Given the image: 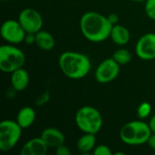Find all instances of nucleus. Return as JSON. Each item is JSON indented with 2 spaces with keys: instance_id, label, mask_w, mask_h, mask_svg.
<instances>
[{
  "instance_id": "dca6fc26",
  "label": "nucleus",
  "mask_w": 155,
  "mask_h": 155,
  "mask_svg": "<svg viewBox=\"0 0 155 155\" xmlns=\"http://www.w3.org/2000/svg\"><path fill=\"white\" fill-rule=\"evenodd\" d=\"M40 49L45 51L52 50L54 46L55 41L54 36L47 31L40 30L35 34V43Z\"/></svg>"
},
{
  "instance_id": "4468645a",
  "label": "nucleus",
  "mask_w": 155,
  "mask_h": 155,
  "mask_svg": "<svg viewBox=\"0 0 155 155\" xmlns=\"http://www.w3.org/2000/svg\"><path fill=\"white\" fill-rule=\"evenodd\" d=\"M35 120V112L32 107L25 106L19 110L16 115V123L24 130L29 128Z\"/></svg>"
},
{
  "instance_id": "aec40b11",
  "label": "nucleus",
  "mask_w": 155,
  "mask_h": 155,
  "mask_svg": "<svg viewBox=\"0 0 155 155\" xmlns=\"http://www.w3.org/2000/svg\"><path fill=\"white\" fill-rule=\"evenodd\" d=\"M145 13L149 18L155 21V0L145 1Z\"/></svg>"
},
{
  "instance_id": "7ed1b4c3",
  "label": "nucleus",
  "mask_w": 155,
  "mask_h": 155,
  "mask_svg": "<svg viewBox=\"0 0 155 155\" xmlns=\"http://www.w3.org/2000/svg\"><path fill=\"white\" fill-rule=\"evenodd\" d=\"M152 130L148 124L143 121H133L124 124L120 130V138L128 145H142L147 143Z\"/></svg>"
},
{
  "instance_id": "393cba45",
  "label": "nucleus",
  "mask_w": 155,
  "mask_h": 155,
  "mask_svg": "<svg viewBox=\"0 0 155 155\" xmlns=\"http://www.w3.org/2000/svg\"><path fill=\"white\" fill-rule=\"evenodd\" d=\"M148 145L150 146V148H152L153 151H155V134L154 133H152L148 142H147Z\"/></svg>"
},
{
  "instance_id": "a211bd4d",
  "label": "nucleus",
  "mask_w": 155,
  "mask_h": 155,
  "mask_svg": "<svg viewBox=\"0 0 155 155\" xmlns=\"http://www.w3.org/2000/svg\"><path fill=\"white\" fill-rule=\"evenodd\" d=\"M113 58L120 64V65H124V64H127L131 62L132 60V54L131 53L124 48H121L116 50L114 54H113Z\"/></svg>"
},
{
  "instance_id": "9b49d317",
  "label": "nucleus",
  "mask_w": 155,
  "mask_h": 155,
  "mask_svg": "<svg viewBox=\"0 0 155 155\" xmlns=\"http://www.w3.org/2000/svg\"><path fill=\"white\" fill-rule=\"evenodd\" d=\"M48 146L40 137L33 138L27 141L20 151L21 155H45L48 151Z\"/></svg>"
},
{
  "instance_id": "39448f33",
  "label": "nucleus",
  "mask_w": 155,
  "mask_h": 155,
  "mask_svg": "<svg viewBox=\"0 0 155 155\" xmlns=\"http://www.w3.org/2000/svg\"><path fill=\"white\" fill-rule=\"evenodd\" d=\"M25 63L24 52L13 45H4L0 47V69L4 73L11 74L22 68Z\"/></svg>"
},
{
  "instance_id": "5701e85b",
  "label": "nucleus",
  "mask_w": 155,
  "mask_h": 155,
  "mask_svg": "<svg viewBox=\"0 0 155 155\" xmlns=\"http://www.w3.org/2000/svg\"><path fill=\"white\" fill-rule=\"evenodd\" d=\"M24 42H25L26 44H33L35 43V34H32V33H26L25 36V40Z\"/></svg>"
},
{
  "instance_id": "b1692460",
  "label": "nucleus",
  "mask_w": 155,
  "mask_h": 155,
  "mask_svg": "<svg viewBox=\"0 0 155 155\" xmlns=\"http://www.w3.org/2000/svg\"><path fill=\"white\" fill-rule=\"evenodd\" d=\"M107 18H108L109 22H110L113 25H117V24H118L119 17H118V15H117V14L112 13V14H110V15L107 16Z\"/></svg>"
},
{
  "instance_id": "9d476101",
  "label": "nucleus",
  "mask_w": 155,
  "mask_h": 155,
  "mask_svg": "<svg viewBox=\"0 0 155 155\" xmlns=\"http://www.w3.org/2000/svg\"><path fill=\"white\" fill-rule=\"evenodd\" d=\"M137 56L144 61L155 59V34L147 33L137 42L135 46Z\"/></svg>"
},
{
  "instance_id": "20e7f679",
  "label": "nucleus",
  "mask_w": 155,
  "mask_h": 155,
  "mask_svg": "<svg viewBox=\"0 0 155 155\" xmlns=\"http://www.w3.org/2000/svg\"><path fill=\"white\" fill-rule=\"evenodd\" d=\"M75 124L82 132L96 134L103 126V117L96 108L83 106L76 112Z\"/></svg>"
},
{
  "instance_id": "1a4fd4ad",
  "label": "nucleus",
  "mask_w": 155,
  "mask_h": 155,
  "mask_svg": "<svg viewBox=\"0 0 155 155\" xmlns=\"http://www.w3.org/2000/svg\"><path fill=\"white\" fill-rule=\"evenodd\" d=\"M120 73V64L113 58L104 60L96 68L94 77L100 84H108L113 82Z\"/></svg>"
},
{
  "instance_id": "6e6552de",
  "label": "nucleus",
  "mask_w": 155,
  "mask_h": 155,
  "mask_svg": "<svg viewBox=\"0 0 155 155\" xmlns=\"http://www.w3.org/2000/svg\"><path fill=\"white\" fill-rule=\"evenodd\" d=\"M25 31L19 21L9 19L5 21L1 25V35L5 41L11 45H17L25 40Z\"/></svg>"
},
{
  "instance_id": "f257e3e1",
  "label": "nucleus",
  "mask_w": 155,
  "mask_h": 155,
  "mask_svg": "<svg viewBox=\"0 0 155 155\" xmlns=\"http://www.w3.org/2000/svg\"><path fill=\"white\" fill-rule=\"evenodd\" d=\"M113 25L107 16L90 11L83 15L80 20V29L84 36L94 43H100L110 37Z\"/></svg>"
},
{
  "instance_id": "412c9836",
  "label": "nucleus",
  "mask_w": 155,
  "mask_h": 155,
  "mask_svg": "<svg viewBox=\"0 0 155 155\" xmlns=\"http://www.w3.org/2000/svg\"><path fill=\"white\" fill-rule=\"evenodd\" d=\"M94 155H112L113 153L111 151V149L104 144H101L98 145L94 148Z\"/></svg>"
},
{
  "instance_id": "f8f14e48",
  "label": "nucleus",
  "mask_w": 155,
  "mask_h": 155,
  "mask_svg": "<svg viewBox=\"0 0 155 155\" xmlns=\"http://www.w3.org/2000/svg\"><path fill=\"white\" fill-rule=\"evenodd\" d=\"M41 138L45 141L49 148H57L64 143L65 138L64 134L54 127H48L45 129L41 134Z\"/></svg>"
},
{
  "instance_id": "ddd939ff",
  "label": "nucleus",
  "mask_w": 155,
  "mask_h": 155,
  "mask_svg": "<svg viewBox=\"0 0 155 155\" xmlns=\"http://www.w3.org/2000/svg\"><path fill=\"white\" fill-rule=\"evenodd\" d=\"M11 84L14 90L17 92L24 91L29 84V74L23 67L11 73Z\"/></svg>"
},
{
  "instance_id": "f03ea898",
  "label": "nucleus",
  "mask_w": 155,
  "mask_h": 155,
  "mask_svg": "<svg viewBox=\"0 0 155 155\" xmlns=\"http://www.w3.org/2000/svg\"><path fill=\"white\" fill-rule=\"evenodd\" d=\"M59 66L64 74L74 80L86 76L91 70V61L89 57L82 53L67 51L59 57Z\"/></svg>"
},
{
  "instance_id": "0eeeda50",
  "label": "nucleus",
  "mask_w": 155,
  "mask_h": 155,
  "mask_svg": "<svg viewBox=\"0 0 155 155\" xmlns=\"http://www.w3.org/2000/svg\"><path fill=\"white\" fill-rule=\"evenodd\" d=\"M18 21L21 24L22 27L25 29V33L36 34L42 30L44 24L43 17L41 14L34 8H25L23 9L18 15Z\"/></svg>"
},
{
  "instance_id": "4be33fe9",
  "label": "nucleus",
  "mask_w": 155,
  "mask_h": 155,
  "mask_svg": "<svg viewBox=\"0 0 155 155\" xmlns=\"http://www.w3.org/2000/svg\"><path fill=\"white\" fill-rule=\"evenodd\" d=\"M55 154L56 155H70L71 154V151L69 149L68 146H66L64 143L58 146L57 148H55Z\"/></svg>"
},
{
  "instance_id": "cd10ccee",
  "label": "nucleus",
  "mask_w": 155,
  "mask_h": 155,
  "mask_svg": "<svg viewBox=\"0 0 155 155\" xmlns=\"http://www.w3.org/2000/svg\"><path fill=\"white\" fill-rule=\"evenodd\" d=\"M2 1H4V2H6V1H9V0H2Z\"/></svg>"
},
{
  "instance_id": "bb28decb",
  "label": "nucleus",
  "mask_w": 155,
  "mask_h": 155,
  "mask_svg": "<svg viewBox=\"0 0 155 155\" xmlns=\"http://www.w3.org/2000/svg\"><path fill=\"white\" fill-rule=\"evenodd\" d=\"M133 1H134V2H145L146 0H133Z\"/></svg>"
},
{
  "instance_id": "423d86ee",
  "label": "nucleus",
  "mask_w": 155,
  "mask_h": 155,
  "mask_svg": "<svg viewBox=\"0 0 155 155\" xmlns=\"http://www.w3.org/2000/svg\"><path fill=\"white\" fill-rule=\"evenodd\" d=\"M22 128L13 120H4L0 124V151L9 152L19 142Z\"/></svg>"
},
{
  "instance_id": "6ab92c4d",
  "label": "nucleus",
  "mask_w": 155,
  "mask_h": 155,
  "mask_svg": "<svg viewBox=\"0 0 155 155\" xmlns=\"http://www.w3.org/2000/svg\"><path fill=\"white\" fill-rule=\"evenodd\" d=\"M152 105L148 102H143L137 109V115L140 119L147 118L152 113Z\"/></svg>"
},
{
  "instance_id": "f3484780",
  "label": "nucleus",
  "mask_w": 155,
  "mask_h": 155,
  "mask_svg": "<svg viewBox=\"0 0 155 155\" xmlns=\"http://www.w3.org/2000/svg\"><path fill=\"white\" fill-rule=\"evenodd\" d=\"M96 143V137L94 134H87L84 133V135H82L78 141H77V149L79 152L83 153H90L91 151H94L95 148Z\"/></svg>"
},
{
  "instance_id": "2eb2a0df",
  "label": "nucleus",
  "mask_w": 155,
  "mask_h": 155,
  "mask_svg": "<svg viewBox=\"0 0 155 155\" xmlns=\"http://www.w3.org/2000/svg\"><path fill=\"white\" fill-rule=\"evenodd\" d=\"M110 37L114 44L118 45H125L130 41L131 35L129 30L125 26L117 24L113 25Z\"/></svg>"
},
{
  "instance_id": "a878e982",
  "label": "nucleus",
  "mask_w": 155,
  "mask_h": 155,
  "mask_svg": "<svg viewBox=\"0 0 155 155\" xmlns=\"http://www.w3.org/2000/svg\"><path fill=\"white\" fill-rule=\"evenodd\" d=\"M148 124H149V126H150V128L152 130V133H154L155 134V114L153 115V117L151 118V120H150Z\"/></svg>"
}]
</instances>
